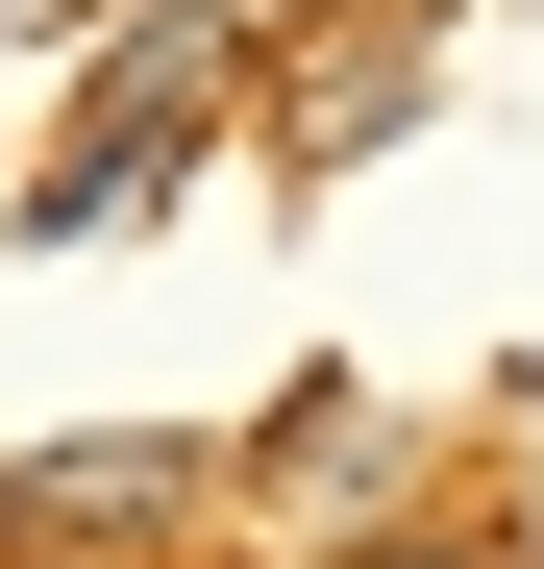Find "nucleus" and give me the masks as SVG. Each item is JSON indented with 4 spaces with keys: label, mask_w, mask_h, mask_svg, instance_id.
I'll use <instances>...</instances> for the list:
<instances>
[{
    "label": "nucleus",
    "mask_w": 544,
    "mask_h": 569,
    "mask_svg": "<svg viewBox=\"0 0 544 569\" xmlns=\"http://www.w3.org/2000/svg\"><path fill=\"white\" fill-rule=\"evenodd\" d=\"M173 496H199V446H26V470H0L26 545H100V520H173Z\"/></svg>",
    "instance_id": "nucleus-1"
}]
</instances>
